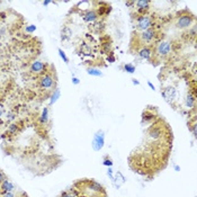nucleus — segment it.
Segmentation results:
<instances>
[{"mask_svg":"<svg viewBox=\"0 0 197 197\" xmlns=\"http://www.w3.org/2000/svg\"><path fill=\"white\" fill-rule=\"evenodd\" d=\"M195 22V17L193 16L192 14L185 13L180 14L178 17H177V20H176V27L178 30H186L192 26Z\"/></svg>","mask_w":197,"mask_h":197,"instance_id":"1","label":"nucleus"},{"mask_svg":"<svg viewBox=\"0 0 197 197\" xmlns=\"http://www.w3.org/2000/svg\"><path fill=\"white\" fill-rule=\"evenodd\" d=\"M153 26V17L150 15H142V16L136 17V24H135V30L143 32Z\"/></svg>","mask_w":197,"mask_h":197,"instance_id":"2","label":"nucleus"},{"mask_svg":"<svg viewBox=\"0 0 197 197\" xmlns=\"http://www.w3.org/2000/svg\"><path fill=\"white\" fill-rule=\"evenodd\" d=\"M171 47H172V44L170 41H161L156 47L154 55H157L159 59H165L171 53Z\"/></svg>","mask_w":197,"mask_h":197,"instance_id":"3","label":"nucleus"},{"mask_svg":"<svg viewBox=\"0 0 197 197\" xmlns=\"http://www.w3.org/2000/svg\"><path fill=\"white\" fill-rule=\"evenodd\" d=\"M104 145H105V132L99 130L95 133L91 146H92V149H94V151L98 152L104 148Z\"/></svg>","mask_w":197,"mask_h":197,"instance_id":"4","label":"nucleus"},{"mask_svg":"<svg viewBox=\"0 0 197 197\" xmlns=\"http://www.w3.org/2000/svg\"><path fill=\"white\" fill-rule=\"evenodd\" d=\"M55 86V78L52 73L46 72L40 79V87L42 89H52Z\"/></svg>","mask_w":197,"mask_h":197,"instance_id":"5","label":"nucleus"},{"mask_svg":"<svg viewBox=\"0 0 197 197\" xmlns=\"http://www.w3.org/2000/svg\"><path fill=\"white\" fill-rule=\"evenodd\" d=\"M161 95L162 97L165 98V100L168 104H173L176 99H177V96H178V91L173 86H169L167 88H163L161 89Z\"/></svg>","mask_w":197,"mask_h":197,"instance_id":"6","label":"nucleus"},{"mask_svg":"<svg viewBox=\"0 0 197 197\" xmlns=\"http://www.w3.org/2000/svg\"><path fill=\"white\" fill-rule=\"evenodd\" d=\"M156 36H157V30H154L153 27L138 34V37L141 41V43H151L152 41L156 38Z\"/></svg>","mask_w":197,"mask_h":197,"instance_id":"7","label":"nucleus"},{"mask_svg":"<svg viewBox=\"0 0 197 197\" xmlns=\"http://www.w3.org/2000/svg\"><path fill=\"white\" fill-rule=\"evenodd\" d=\"M138 55L140 57V59H142V60H145V61H151L152 57L154 55V51H153V49H152L151 46L144 45L138 51Z\"/></svg>","mask_w":197,"mask_h":197,"instance_id":"8","label":"nucleus"},{"mask_svg":"<svg viewBox=\"0 0 197 197\" xmlns=\"http://www.w3.org/2000/svg\"><path fill=\"white\" fill-rule=\"evenodd\" d=\"M150 5H151V1H149V0H139V1H135L136 11H138L139 16L146 15V11L150 8Z\"/></svg>","mask_w":197,"mask_h":197,"instance_id":"9","label":"nucleus"},{"mask_svg":"<svg viewBox=\"0 0 197 197\" xmlns=\"http://www.w3.org/2000/svg\"><path fill=\"white\" fill-rule=\"evenodd\" d=\"M47 71V64L42 61H35L30 64V72L33 73H43Z\"/></svg>","mask_w":197,"mask_h":197,"instance_id":"10","label":"nucleus"},{"mask_svg":"<svg viewBox=\"0 0 197 197\" xmlns=\"http://www.w3.org/2000/svg\"><path fill=\"white\" fill-rule=\"evenodd\" d=\"M82 18H84L85 22L87 23H95L97 22L98 19V14L94 9H90V10H87L86 13L82 15Z\"/></svg>","mask_w":197,"mask_h":197,"instance_id":"11","label":"nucleus"},{"mask_svg":"<svg viewBox=\"0 0 197 197\" xmlns=\"http://www.w3.org/2000/svg\"><path fill=\"white\" fill-rule=\"evenodd\" d=\"M195 103H196V95L192 94V92L189 91L187 94L186 98H185V107L187 109H192V108L195 107Z\"/></svg>","mask_w":197,"mask_h":197,"instance_id":"12","label":"nucleus"},{"mask_svg":"<svg viewBox=\"0 0 197 197\" xmlns=\"http://www.w3.org/2000/svg\"><path fill=\"white\" fill-rule=\"evenodd\" d=\"M113 183H114V185H115V187L118 189L122 185H124L125 183H126V178L123 176V173H122L121 171H117V172L114 175Z\"/></svg>","mask_w":197,"mask_h":197,"instance_id":"13","label":"nucleus"},{"mask_svg":"<svg viewBox=\"0 0 197 197\" xmlns=\"http://www.w3.org/2000/svg\"><path fill=\"white\" fill-rule=\"evenodd\" d=\"M14 188V184L11 181H9L8 179H5V180L0 184V190H1V194H5V193H13Z\"/></svg>","mask_w":197,"mask_h":197,"instance_id":"14","label":"nucleus"},{"mask_svg":"<svg viewBox=\"0 0 197 197\" xmlns=\"http://www.w3.org/2000/svg\"><path fill=\"white\" fill-rule=\"evenodd\" d=\"M154 118H156V114L150 111V108H146L145 111L143 112V114H142V123L146 124V123L152 122Z\"/></svg>","mask_w":197,"mask_h":197,"instance_id":"15","label":"nucleus"},{"mask_svg":"<svg viewBox=\"0 0 197 197\" xmlns=\"http://www.w3.org/2000/svg\"><path fill=\"white\" fill-rule=\"evenodd\" d=\"M80 195H81L80 192L74 187V188H70V189H68V190L62 192L61 195H60V197H79Z\"/></svg>","mask_w":197,"mask_h":197,"instance_id":"16","label":"nucleus"},{"mask_svg":"<svg viewBox=\"0 0 197 197\" xmlns=\"http://www.w3.org/2000/svg\"><path fill=\"white\" fill-rule=\"evenodd\" d=\"M72 36V30H71L70 27L64 26L61 30V41H67Z\"/></svg>","mask_w":197,"mask_h":197,"instance_id":"17","label":"nucleus"},{"mask_svg":"<svg viewBox=\"0 0 197 197\" xmlns=\"http://www.w3.org/2000/svg\"><path fill=\"white\" fill-rule=\"evenodd\" d=\"M47 122H49V108L44 107L40 116V123L42 125H45Z\"/></svg>","mask_w":197,"mask_h":197,"instance_id":"18","label":"nucleus"},{"mask_svg":"<svg viewBox=\"0 0 197 197\" xmlns=\"http://www.w3.org/2000/svg\"><path fill=\"white\" fill-rule=\"evenodd\" d=\"M87 73L92 77H103V72H101L98 68H95V67L87 68Z\"/></svg>","mask_w":197,"mask_h":197,"instance_id":"19","label":"nucleus"},{"mask_svg":"<svg viewBox=\"0 0 197 197\" xmlns=\"http://www.w3.org/2000/svg\"><path fill=\"white\" fill-rule=\"evenodd\" d=\"M61 97V91H60L59 88H55L53 91V94L51 95V97H50V105H53L57 101V99Z\"/></svg>","mask_w":197,"mask_h":197,"instance_id":"20","label":"nucleus"},{"mask_svg":"<svg viewBox=\"0 0 197 197\" xmlns=\"http://www.w3.org/2000/svg\"><path fill=\"white\" fill-rule=\"evenodd\" d=\"M135 69H136V68H135V65L132 64V63H126V64H124L122 67V70L127 73H134Z\"/></svg>","mask_w":197,"mask_h":197,"instance_id":"21","label":"nucleus"},{"mask_svg":"<svg viewBox=\"0 0 197 197\" xmlns=\"http://www.w3.org/2000/svg\"><path fill=\"white\" fill-rule=\"evenodd\" d=\"M103 165L105 166V167H107V168H112L113 167V165H114V162H113V159H112L109 156H104V159H103Z\"/></svg>","mask_w":197,"mask_h":197,"instance_id":"22","label":"nucleus"},{"mask_svg":"<svg viewBox=\"0 0 197 197\" xmlns=\"http://www.w3.org/2000/svg\"><path fill=\"white\" fill-rule=\"evenodd\" d=\"M8 133H10V134H16V133H18V124L11 123L8 126Z\"/></svg>","mask_w":197,"mask_h":197,"instance_id":"23","label":"nucleus"},{"mask_svg":"<svg viewBox=\"0 0 197 197\" xmlns=\"http://www.w3.org/2000/svg\"><path fill=\"white\" fill-rule=\"evenodd\" d=\"M57 52H59V55H60V57H61V59L63 60V62L64 63H69V61H70V60H69V57H67V54H65V52L63 51L62 49H59L57 50Z\"/></svg>","mask_w":197,"mask_h":197,"instance_id":"24","label":"nucleus"},{"mask_svg":"<svg viewBox=\"0 0 197 197\" xmlns=\"http://www.w3.org/2000/svg\"><path fill=\"white\" fill-rule=\"evenodd\" d=\"M80 50H81V52L82 53H85V54H90V46L88 45V44H82V45L80 46Z\"/></svg>","mask_w":197,"mask_h":197,"instance_id":"25","label":"nucleus"},{"mask_svg":"<svg viewBox=\"0 0 197 197\" xmlns=\"http://www.w3.org/2000/svg\"><path fill=\"white\" fill-rule=\"evenodd\" d=\"M25 30H26L27 33H34L36 30V26L35 25H27V26L25 27Z\"/></svg>","mask_w":197,"mask_h":197,"instance_id":"26","label":"nucleus"},{"mask_svg":"<svg viewBox=\"0 0 197 197\" xmlns=\"http://www.w3.org/2000/svg\"><path fill=\"white\" fill-rule=\"evenodd\" d=\"M107 61H108L109 63H114L115 61H116V57H114V54H113V53H109V54L107 55Z\"/></svg>","mask_w":197,"mask_h":197,"instance_id":"27","label":"nucleus"},{"mask_svg":"<svg viewBox=\"0 0 197 197\" xmlns=\"http://www.w3.org/2000/svg\"><path fill=\"white\" fill-rule=\"evenodd\" d=\"M107 175H108V177L111 178V180L113 181V179H114V172H113V169H112V168H107Z\"/></svg>","mask_w":197,"mask_h":197,"instance_id":"28","label":"nucleus"},{"mask_svg":"<svg viewBox=\"0 0 197 197\" xmlns=\"http://www.w3.org/2000/svg\"><path fill=\"white\" fill-rule=\"evenodd\" d=\"M72 84L74 85V86H78V85L80 84L79 78H77V77H72Z\"/></svg>","mask_w":197,"mask_h":197,"instance_id":"29","label":"nucleus"},{"mask_svg":"<svg viewBox=\"0 0 197 197\" xmlns=\"http://www.w3.org/2000/svg\"><path fill=\"white\" fill-rule=\"evenodd\" d=\"M15 114H13V113H8L7 114V119H8V121H13L14 118H15Z\"/></svg>","mask_w":197,"mask_h":197,"instance_id":"30","label":"nucleus"},{"mask_svg":"<svg viewBox=\"0 0 197 197\" xmlns=\"http://www.w3.org/2000/svg\"><path fill=\"white\" fill-rule=\"evenodd\" d=\"M5 179H7V177H6V175L3 172V171H0V184H1V183H3V181L5 180Z\"/></svg>","mask_w":197,"mask_h":197,"instance_id":"31","label":"nucleus"},{"mask_svg":"<svg viewBox=\"0 0 197 197\" xmlns=\"http://www.w3.org/2000/svg\"><path fill=\"white\" fill-rule=\"evenodd\" d=\"M3 197H15V195L13 193H5V194H3Z\"/></svg>","mask_w":197,"mask_h":197,"instance_id":"32","label":"nucleus"},{"mask_svg":"<svg viewBox=\"0 0 197 197\" xmlns=\"http://www.w3.org/2000/svg\"><path fill=\"white\" fill-rule=\"evenodd\" d=\"M132 84L135 85V86H140V81L138 80V79H132Z\"/></svg>","mask_w":197,"mask_h":197,"instance_id":"33","label":"nucleus"},{"mask_svg":"<svg viewBox=\"0 0 197 197\" xmlns=\"http://www.w3.org/2000/svg\"><path fill=\"white\" fill-rule=\"evenodd\" d=\"M148 86L150 87V88H151V89L153 90V91H154V90H156V87L153 86V84H152L151 81H148Z\"/></svg>","mask_w":197,"mask_h":197,"instance_id":"34","label":"nucleus"},{"mask_svg":"<svg viewBox=\"0 0 197 197\" xmlns=\"http://www.w3.org/2000/svg\"><path fill=\"white\" fill-rule=\"evenodd\" d=\"M125 5L129 6V7H131V6H135V1H126Z\"/></svg>","mask_w":197,"mask_h":197,"instance_id":"35","label":"nucleus"},{"mask_svg":"<svg viewBox=\"0 0 197 197\" xmlns=\"http://www.w3.org/2000/svg\"><path fill=\"white\" fill-rule=\"evenodd\" d=\"M50 3H52V1H51V0H45V1H43V3H42V5H43V6H45V7H46V6H49Z\"/></svg>","mask_w":197,"mask_h":197,"instance_id":"36","label":"nucleus"},{"mask_svg":"<svg viewBox=\"0 0 197 197\" xmlns=\"http://www.w3.org/2000/svg\"><path fill=\"white\" fill-rule=\"evenodd\" d=\"M173 169H175V171H177V172H178V171H180V167H179L178 165L173 166Z\"/></svg>","mask_w":197,"mask_h":197,"instance_id":"37","label":"nucleus"},{"mask_svg":"<svg viewBox=\"0 0 197 197\" xmlns=\"http://www.w3.org/2000/svg\"><path fill=\"white\" fill-rule=\"evenodd\" d=\"M3 113H5V111H3V106H0V117L3 116Z\"/></svg>","mask_w":197,"mask_h":197,"instance_id":"38","label":"nucleus"},{"mask_svg":"<svg viewBox=\"0 0 197 197\" xmlns=\"http://www.w3.org/2000/svg\"><path fill=\"white\" fill-rule=\"evenodd\" d=\"M79 197H87V196H86V195H80Z\"/></svg>","mask_w":197,"mask_h":197,"instance_id":"39","label":"nucleus"},{"mask_svg":"<svg viewBox=\"0 0 197 197\" xmlns=\"http://www.w3.org/2000/svg\"><path fill=\"white\" fill-rule=\"evenodd\" d=\"M0 27H1V20H0Z\"/></svg>","mask_w":197,"mask_h":197,"instance_id":"40","label":"nucleus"}]
</instances>
